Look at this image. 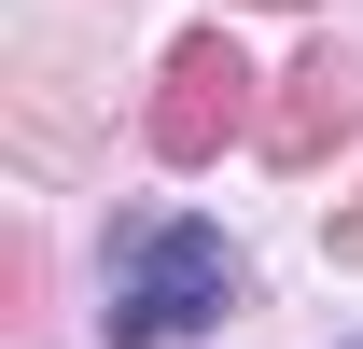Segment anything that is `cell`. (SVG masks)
<instances>
[{"label": "cell", "instance_id": "6da1fadb", "mask_svg": "<svg viewBox=\"0 0 363 349\" xmlns=\"http://www.w3.org/2000/svg\"><path fill=\"white\" fill-rule=\"evenodd\" d=\"M252 294L238 279V252H224V223H196V210H154V223H126V265H112V349H168V336H210L224 307Z\"/></svg>", "mask_w": 363, "mask_h": 349}]
</instances>
